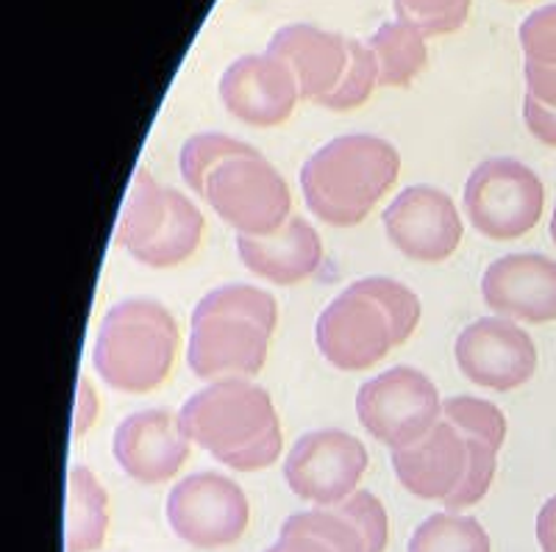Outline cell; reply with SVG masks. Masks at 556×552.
Listing matches in <instances>:
<instances>
[{"label": "cell", "mask_w": 556, "mask_h": 552, "mask_svg": "<svg viewBox=\"0 0 556 552\" xmlns=\"http://www.w3.org/2000/svg\"><path fill=\"white\" fill-rule=\"evenodd\" d=\"M178 420L192 445H201L231 470H265L276 464L285 447L270 395L248 377L212 381L184 402Z\"/></svg>", "instance_id": "cell-1"}, {"label": "cell", "mask_w": 556, "mask_h": 552, "mask_svg": "<svg viewBox=\"0 0 556 552\" xmlns=\"http://www.w3.org/2000/svg\"><path fill=\"white\" fill-rule=\"evenodd\" d=\"M401 156L374 133H345L312 153L301 167V189L317 220L334 228L359 226L395 187Z\"/></svg>", "instance_id": "cell-2"}, {"label": "cell", "mask_w": 556, "mask_h": 552, "mask_svg": "<svg viewBox=\"0 0 556 552\" xmlns=\"http://www.w3.org/2000/svg\"><path fill=\"white\" fill-rule=\"evenodd\" d=\"M178 358V322L170 308L148 297L112 306L98 328L92 364L103 381L126 395L159 389Z\"/></svg>", "instance_id": "cell-3"}, {"label": "cell", "mask_w": 556, "mask_h": 552, "mask_svg": "<svg viewBox=\"0 0 556 552\" xmlns=\"http://www.w3.org/2000/svg\"><path fill=\"white\" fill-rule=\"evenodd\" d=\"M545 208V187L523 162L486 158L465 183V211L481 236L513 242L538 226Z\"/></svg>", "instance_id": "cell-4"}, {"label": "cell", "mask_w": 556, "mask_h": 552, "mask_svg": "<svg viewBox=\"0 0 556 552\" xmlns=\"http://www.w3.org/2000/svg\"><path fill=\"white\" fill-rule=\"evenodd\" d=\"M356 416L374 439L399 450L424 439L443 420V400L429 375L395 367L362 383Z\"/></svg>", "instance_id": "cell-5"}, {"label": "cell", "mask_w": 556, "mask_h": 552, "mask_svg": "<svg viewBox=\"0 0 556 552\" xmlns=\"http://www.w3.org/2000/svg\"><path fill=\"white\" fill-rule=\"evenodd\" d=\"M203 197L242 236H270L292 211L285 176L262 153L223 162L208 176Z\"/></svg>", "instance_id": "cell-6"}, {"label": "cell", "mask_w": 556, "mask_h": 552, "mask_svg": "<svg viewBox=\"0 0 556 552\" xmlns=\"http://www.w3.org/2000/svg\"><path fill=\"white\" fill-rule=\"evenodd\" d=\"M167 522L173 534L198 550H220L245 536L251 502L226 475L198 472L173 486L167 497Z\"/></svg>", "instance_id": "cell-7"}, {"label": "cell", "mask_w": 556, "mask_h": 552, "mask_svg": "<svg viewBox=\"0 0 556 552\" xmlns=\"http://www.w3.org/2000/svg\"><path fill=\"white\" fill-rule=\"evenodd\" d=\"M367 450L354 434L340 427L309 431L290 447L285 480L295 497L331 509L359 489L367 470Z\"/></svg>", "instance_id": "cell-8"}, {"label": "cell", "mask_w": 556, "mask_h": 552, "mask_svg": "<svg viewBox=\"0 0 556 552\" xmlns=\"http://www.w3.org/2000/svg\"><path fill=\"white\" fill-rule=\"evenodd\" d=\"M315 339L323 358L342 372L370 370L395 347L384 308L354 283L323 308Z\"/></svg>", "instance_id": "cell-9"}, {"label": "cell", "mask_w": 556, "mask_h": 552, "mask_svg": "<svg viewBox=\"0 0 556 552\" xmlns=\"http://www.w3.org/2000/svg\"><path fill=\"white\" fill-rule=\"evenodd\" d=\"M459 372L481 389L513 391L538 372V345L515 320L481 317L459 333L454 347Z\"/></svg>", "instance_id": "cell-10"}, {"label": "cell", "mask_w": 556, "mask_h": 552, "mask_svg": "<svg viewBox=\"0 0 556 552\" xmlns=\"http://www.w3.org/2000/svg\"><path fill=\"white\" fill-rule=\"evenodd\" d=\"M387 239L404 256L424 264H440L456 253L462 242V217L454 201L437 187L404 189L381 214Z\"/></svg>", "instance_id": "cell-11"}, {"label": "cell", "mask_w": 556, "mask_h": 552, "mask_svg": "<svg viewBox=\"0 0 556 552\" xmlns=\"http://www.w3.org/2000/svg\"><path fill=\"white\" fill-rule=\"evenodd\" d=\"M270 336L273 331L248 317L192 311L187 361L201 381H251L265 367Z\"/></svg>", "instance_id": "cell-12"}, {"label": "cell", "mask_w": 556, "mask_h": 552, "mask_svg": "<svg viewBox=\"0 0 556 552\" xmlns=\"http://www.w3.org/2000/svg\"><path fill=\"white\" fill-rule=\"evenodd\" d=\"M220 98L228 114L256 128H276L292 117L301 101L298 78L273 53L237 59L220 78Z\"/></svg>", "instance_id": "cell-13"}, {"label": "cell", "mask_w": 556, "mask_h": 552, "mask_svg": "<svg viewBox=\"0 0 556 552\" xmlns=\"http://www.w3.org/2000/svg\"><path fill=\"white\" fill-rule=\"evenodd\" d=\"M181 420L165 408H151L126 416L117 425L112 441L114 461L137 484H167L178 475L192 450Z\"/></svg>", "instance_id": "cell-14"}, {"label": "cell", "mask_w": 556, "mask_h": 552, "mask_svg": "<svg viewBox=\"0 0 556 552\" xmlns=\"http://www.w3.org/2000/svg\"><path fill=\"white\" fill-rule=\"evenodd\" d=\"M481 297L498 317L520 322L556 320V261L543 253H509L486 267Z\"/></svg>", "instance_id": "cell-15"}, {"label": "cell", "mask_w": 556, "mask_h": 552, "mask_svg": "<svg viewBox=\"0 0 556 552\" xmlns=\"http://www.w3.org/2000/svg\"><path fill=\"white\" fill-rule=\"evenodd\" d=\"M468 459L465 434L448 420H440L420 441L392 450V470L409 495L445 502L459 489Z\"/></svg>", "instance_id": "cell-16"}, {"label": "cell", "mask_w": 556, "mask_h": 552, "mask_svg": "<svg viewBox=\"0 0 556 552\" xmlns=\"http://www.w3.org/2000/svg\"><path fill=\"white\" fill-rule=\"evenodd\" d=\"M267 53L295 73L301 101L320 103L340 84L348 67V39L309 23H292L273 34Z\"/></svg>", "instance_id": "cell-17"}, {"label": "cell", "mask_w": 556, "mask_h": 552, "mask_svg": "<svg viewBox=\"0 0 556 552\" xmlns=\"http://www.w3.org/2000/svg\"><path fill=\"white\" fill-rule=\"evenodd\" d=\"M237 253L245 270L276 286H295L323 264V239L304 217H290L270 236L237 233Z\"/></svg>", "instance_id": "cell-18"}, {"label": "cell", "mask_w": 556, "mask_h": 552, "mask_svg": "<svg viewBox=\"0 0 556 552\" xmlns=\"http://www.w3.org/2000/svg\"><path fill=\"white\" fill-rule=\"evenodd\" d=\"M109 495L87 466L67 475V514H64V552H96L106 541Z\"/></svg>", "instance_id": "cell-19"}, {"label": "cell", "mask_w": 556, "mask_h": 552, "mask_svg": "<svg viewBox=\"0 0 556 552\" xmlns=\"http://www.w3.org/2000/svg\"><path fill=\"white\" fill-rule=\"evenodd\" d=\"M170 208L173 189L159 183V178H153L148 170H137L131 189H128L126 206L121 211V222H117V231H114L117 245L126 247L131 256H137L165 228Z\"/></svg>", "instance_id": "cell-20"}, {"label": "cell", "mask_w": 556, "mask_h": 552, "mask_svg": "<svg viewBox=\"0 0 556 552\" xmlns=\"http://www.w3.org/2000/svg\"><path fill=\"white\" fill-rule=\"evenodd\" d=\"M367 48L379 67V87H409L429 62L426 37L404 20L379 26V31L367 39Z\"/></svg>", "instance_id": "cell-21"}, {"label": "cell", "mask_w": 556, "mask_h": 552, "mask_svg": "<svg viewBox=\"0 0 556 552\" xmlns=\"http://www.w3.org/2000/svg\"><path fill=\"white\" fill-rule=\"evenodd\" d=\"M203 231H206V220H203V214L198 211L195 203L173 189V208L165 228L153 236L151 245L142 247L134 258L139 264H146V267H153V270H170V267H178V264L195 256V251L201 247Z\"/></svg>", "instance_id": "cell-22"}, {"label": "cell", "mask_w": 556, "mask_h": 552, "mask_svg": "<svg viewBox=\"0 0 556 552\" xmlns=\"http://www.w3.org/2000/svg\"><path fill=\"white\" fill-rule=\"evenodd\" d=\"M406 552H493V541L479 519L443 511L415 527Z\"/></svg>", "instance_id": "cell-23"}, {"label": "cell", "mask_w": 556, "mask_h": 552, "mask_svg": "<svg viewBox=\"0 0 556 552\" xmlns=\"http://www.w3.org/2000/svg\"><path fill=\"white\" fill-rule=\"evenodd\" d=\"M281 534L315 536L334 552H374L359 519L345 502L331 505V509L301 511V514L287 516L285 525H281Z\"/></svg>", "instance_id": "cell-24"}, {"label": "cell", "mask_w": 556, "mask_h": 552, "mask_svg": "<svg viewBox=\"0 0 556 552\" xmlns=\"http://www.w3.org/2000/svg\"><path fill=\"white\" fill-rule=\"evenodd\" d=\"M253 153H260L256 147L245 145L240 139L228 137V133H198L192 137L187 145L181 147V178L187 181V187L195 192V195H206V181L208 176L220 167L223 162L237 156H253Z\"/></svg>", "instance_id": "cell-25"}, {"label": "cell", "mask_w": 556, "mask_h": 552, "mask_svg": "<svg viewBox=\"0 0 556 552\" xmlns=\"http://www.w3.org/2000/svg\"><path fill=\"white\" fill-rule=\"evenodd\" d=\"M376 87H379V67H376L374 53H370L367 42L348 39L345 73H342L340 84L317 106L331 108V112H354L370 101Z\"/></svg>", "instance_id": "cell-26"}, {"label": "cell", "mask_w": 556, "mask_h": 552, "mask_svg": "<svg viewBox=\"0 0 556 552\" xmlns=\"http://www.w3.org/2000/svg\"><path fill=\"white\" fill-rule=\"evenodd\" d=\"M354 286L359 292H365V295L374 297V300L384 308V314L390 317L395 347L409 342V336L417 331V325H420V314H424V308H420V300H417L415 292H412L409 286H404L401 281H392V278L381 275L362 278Z\"/></svg>", "instance_id": "cell-27"}, {"label": "cell", "mask_w": 556, "mask_h": 552, "mask_svg": "<svg viewBox=\"0 0 556 552\" xmlns=\"http://www.w3.org/2000/svg\"><path fill=\"white\" fill-rule=\"evenodd\" d=\"M198 314H240L248 320H256L267 331H276L278 325V303L270 292H262L245 283H228L220 290L208 292L195 306Z\"/></svg>", "instance_id": "cell-28"}, {"label": "cell", "mask_w": 556, "mask_h": 552, "mask_svg": "<svg viewBox=\"0 0 556 552\" xmlns=\"http://www.w3.org/2000/svg\"><path fill=\"white\" fill-rule=\"evenodd\" d=\"M443 420H448L459 434L486 441V445L495 447V450L504 447L506 416L504 411H501L498 406H493L490 400L468 395L448 397V400L443 402Z\"/></svg>", "instance_id": "cell-29"}, {"label": "cell", "mask_w": 556, "mask_h": 552, "mask_svg": "<svg viewBox=\"0 0 556 552\" xmlns=\"http://www.w3.org/2000/svg\"><path fill=\"white\" fill-rule=\"evenodd\" d=\"M399 20L415 26L424 37H445L465 26L470 0H392Z\"/></svg>", "instance_id": "cell-30"}, {"label": "cell", "mask_w": 556, "mask_h": 552, "mask_svg": "<svg viewBox=\"0 0 556 552\" xmlns=\"http://www.w3.org/2000/svg\"><path fill=\"white\" fill-rule=\"evenodd\" d=\"M468 439V470H465V477H462L459 489L443 502L448 511L470 509L476 502L484 500V495L490 491L495 480V470H498V450L490 447L486 441L473 439V436H465Z\"/></svg>", "instance_id": "cell-31"}, {"label": "cell", "mask_w": 556, "mask_h": 552, "mask_svg": "<svg viewBox=\"0 0 556 552\" xmlns=\"http://www.w3.org/2000/svg\"><path fill=\"white\" fill-rule=\"evenodd\" d=\"M520 48L526 62L554 64L556 67V3L540 7L520 26Z\"/></svg>", "instance_id": "cell-32"}, {"label": "cell", "mask_w": 556, "mask_h": 552, "mask_svg": "<svg viewBox=\"0 0 556 552\" xmlns=\"http://www.w3.org/2000/svg\"><path fill=\"white\" fill-rule=\"evenodd\" d=\"M523 123L529 128V133L543 145L556 147V108L545 106V103L534 101L526 94L523 101Z\"/></svg>", "instance_id": "cell-33"}, {"label": "cell", "mask_w": 556, "mask_h": 552, "mask_svg": "<svg viewBox=\"0 0 556 552\" xmlns=\"http://www.w3.org/2000/svg\"><path fill=\"white\" fill-rule=\"evenodd\" d=\"M523 76H526V89H529V98H534V101L556 108V67L554 64L526 62Z\"/></svg>", "instance_id": "cell-34"}, {"label": "cell", "mask_w": 556, "mask_h": 552, "mask_svg": "<svg viewBox=\"0 0 556 552\" xmlns=\"http://www.w3.org/2000/svg\"><path fill=\"white\" fill-rule=\"evenodd\" d=\"M98 420V395L92 389V383L84 381L78 383V406H76V427H73V434L84 436L89 427L96 425Z\"/></svg>", "instance_id": "cell-35"}, {"label": "cell", "mask_w": 556, "mask_h": 552, "mask_svg": "<svg viewBox=\"0 0 556 552\" xmlns=\"http://www.w3.org/2000/svg\"><path fill=\"white\" fill-rule=\"evenodd\" d=\"M265 552H334L331 547L323 544L315 536L304 534H281L273 547H267Z\"/></svg>", "instance_id": "cell-36"}, {"label": "cell", "mask_w": 556, "mask_h": 552, "mask_svg": "<svg viewBox=\"0 0 556 552\" xmlns=\"http://www.w3.org/2000/svg\"><path fill=\"white\" fill-rule=\"evenodd\" d=\"M538 541L543 552H556V495L545 500L538 514Z\"/></svg>", "instance_id": "cell-37"}, {"label": "cell", "mask_w": 556, "mask_h": 552, "mask_svg": "<svg viewBox=\"0 0 556 552\" xmlns=\"http://www.w3.org/2000/svg\"><path fill=\"white\" fill-rule=\"evenodd\" d=\"M551 242L556 245V206H554V214H551Z\"/></svg>", "instance_id": "cell-38"}, {"label": "cell", "mask_w": 556, "mask_h": 552, "mask_svg": "<svg viewBox=\"0 0 556 552\" xmlns=\"http://www.w3.org/2000/svg\"><path fill=\"white\" fill-rule=\"evenodd\" d=\"M513 3H523V0H513Z\"/></svg>", "instance_id": "cell-39"}]
</instances>
